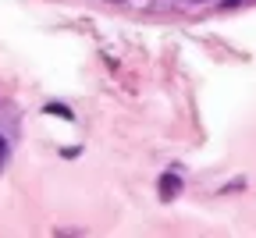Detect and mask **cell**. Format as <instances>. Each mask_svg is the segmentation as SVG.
Here are the masks:
<instances>
[{
    "instance_id": "6da1fadb",
    "label": "cell",
    "mask_w": 256,
    "mask_h": 238,
    "mask_svg": "<svg viewBox=\"0 0 256 238\" xmlns=\"http://www.w3.org/2000/svg\"><path fill=\"white\" fill-rule=\"evenodd\" d=\"M174 192H178V178H174V174H164V178H160V196H164V199H174Z\"/></svg>"
},
{
    "instance_id": "7a4b0ae2",
    "label": "cell",
    "mask_w": 256,
    "mask_h": 238,
    "mask_svg": "<svg viewBox=\"0 0 256 238\" xmlns=\"http://www.w3.org/2000/svg\"><path fill=\"white\" fill-rule=\"evenodd\" d=\"M4 153H8V146H4V142H0V164H4Z\"/></svg>"
}]
</instances>
